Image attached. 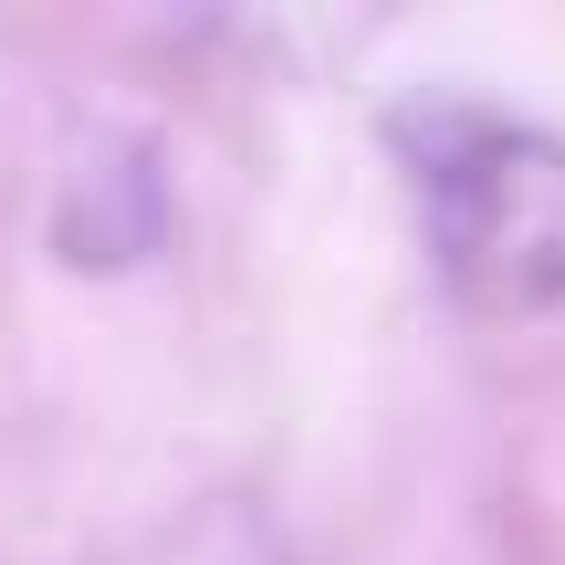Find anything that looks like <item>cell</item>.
Returning <instances> with one entry per match:
<instances>
[{
	"instance_id": "obj_1",
	"label": "cell",
	"mask_w": 565,
	"mask_h": 565,
	"mask_svg": "<svg viewBox=\"0 0 565 565\" xmlns=\"http://www.w3.org/2000/svg\"><path fill=\"white\" fill-rule=\"evenodd\" d=\"M419 242L471 315H555L565 303V137L482 95H419L387 116Z\"/></svg>"
}]
</instances>
